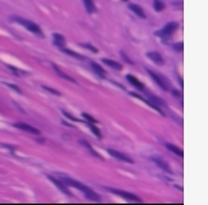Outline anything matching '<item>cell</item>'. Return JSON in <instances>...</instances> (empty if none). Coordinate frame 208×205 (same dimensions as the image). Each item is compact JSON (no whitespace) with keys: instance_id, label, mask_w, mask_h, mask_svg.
Returning a JSON list of instances; mask_svg holds the SVG:
<instances>
[{"instance_id":"6da1fadb","label":"cell","mask_w":208,"mask_h":205,"mask_svg":"<svg viewBox=\"0 0 208 205\" xmlns=\"http://www.w3.org/2000/svg\"><path fill=\"white\" fill-rule=\"evenodd\" d=\"M63 179H64V182H67L66 185H71V187H74V188L80 189L81 192H84V195L87 197L88 200H91V201H100L99 194H96L93 189H90L88 187H86V185H83V184H80V182H77L76 179L67 178V177H63Z\"/></svg>"},{"instance_id":"7a4b0ae2","label":"cell","mask_w":208,"mask_h":205,"mask_svg":"<svg viewBox=\"0 0 208 205\" xmlns=\"http://www.w3.org/2000/svg\"><path fill=\"white\" fill-rule=\"evenodd\" d=\"M11 20H14V22H17V23H20L22 26H24L26 29H29L32 33H34V34H37L38 37H43V32H41V29L36 24V23H33V22H30V20H26V19H22V17H11Z\"/></svg>"},{"instance_id":"3957f363","label":"cell","mask_w":208,"mask_h":205,"mask_svg":"<svg viewBox=\"0 0 208 205\" xmlns=\"http://www.w3.org/2000/svg\"><path fill=\"white\" fill-rule=\"evenodd\" d=\"M178 27V24L175 22H171V23H168V24H165L164 26V29L163 30H160L157 34H158L160 37H163V38H167V37H170L171 34L175 32V29Z\"/></svg>"},{"instance_id":"277c9868","label":"cell","mask_w":208,"mask_h":205,"mask_svg":"<svg viewBox=\"0 0 208 205\" xmlns=\"http://www.w3.org/2000/svg\"><path fill=\"white\" fill-rule=\"evenodd\" d=\"M110 191V192H113V194L118 195V197H123L124 200H130V201H136V202H138L140 201V198H138L137 195L131 194V192H126V191H121V189H115V188H107Z\"/></svg>"},{"instance_id":"5b68a950","label":"cell","mask_w":208,"mask_h":205,"mask_svg":"<svg viewBox=\"0 0 208 205\" xmlns=\"http://www.w3.org/2000/svg\"><path fill=\"white\" fill-rule=\"evenodd\" d=\"M109 154L111 157L117 158V160L123 161V162H130V164H133V162H134L128 155H126V154H123V152H120V151H115V150H113V148H110V150H109Z\"/></svg>"},{"instance_id":"8992f818","label":"cell","mask_w":208,"mask_h":205,"mask_svg":"<svg viewBox=\"0 0 208 205\" xmlns=\"http://www.w3.org/2000/svg\"><path fill=\"white\" fill-rule=\"evenodd\" d=\"M148 74L153 77L154 81H155V83H157V84H158V86L161 87L163 90H168V83L165 81L164 77H161V76H158V74H155V73H154V71H151V70H148Z\"/></svg>"},{"instance_id":"52a82bcc","label":"cell","mask_w":208,"mask_h":205,"mask_svg":"<svg viewBox=\"0 0 208 205\" xmlns=\"http://www.w3.org/2000/svg\"><path fill=\"white\" fill-rule=\"evenodd\" d=\"M47 178L50 179V181H51V182L54 184L56 187H57V188L60 189V191H63V192H64V194L66 195H69V197H70V191H69V188H67L66 187V184H63V181H60V179H56L54 177H51V175H47Z\"/></svg>"},{"instance_id":"ba28073f","label":"cell","mask_w":208,"mask_h":205,"mask_svg":"<svg viewBox=\"0 0 208 205\" xmlns=\"http://www.w3.org/2000/svg\"><path fill=\"white\" fill-rule=\"evenodd\" d=\"M14 127L19 130H23V131H27V133H32V134H40V131H38L37 128H34V127H32V125L29 124H24V123H16L14 124Z\"/></svg>"},{"instance_id":"9c48e42d","label":"cell","mask_w":208,"mask_h":205,"mask_svg":"<svg viewBox=\"0 0 208 205\" xmlns=\"http://www.w3.org/2000/svg\"><path fill=\"white\" fill-rule=\"evenodd\" d=\"M151 160H153V161L155 162V164H157V165H158L160 168H163V170H164L165 173L171 174V168L168 167V164H167V162H165V161H163L161 158H158V157H153Z\"/></svg>"},{"instance_id":"30bf717a","label":"cell","mask_w":208,"mask_h":205,"mask_svg":"<svg viewBox=\"0 0 208 205\" xmlns=\"http://www.w3.org/2000/svg\"><path fill=\"white\" fill-rule=\"evenodd\" d=\"M147 56H148V57H150L151 60H153L155 64H158V66L164 64V59H163V57H161V56H160L158 53H155V51H150V53H148Z\"/></svg>"},{"instance_id":"8fae6325","label":"cell","mask_w":208,"mask_h":205,"mask_svg":"<svg viewBox=\"0 0 208 205\" xmlns=\"http://www.w3.org/2000/svg\"><path fill=\"white\" fill-rule=\"evenodd\" d=\"M53 69H54V70H56V73H57V74H59V76H60L61 78H64V80H67V81H71V83H76L73 77L67 76V74H66V73H64V71H61V69H60V67H59V66L53 64Z\"/></svg>"},{"instance_id":"7c38bea8","label":"cell","mask_w":208,"mask_h":205,"mask_svg":"<svg viewBox=\"0 0 208 205\" xmlns=\"http://www.w3.org/2000/svg\"><path fill=\"white\" fill-rule=\"evenodd\" d=\"M53 37H54L56 46H59L60 49L66 47V41H64V37H63L61 34H59V33H54V34H53Z\"/></svg>"},{"instance_id":"4fadbf2b","label":"cell","mask_w":208,"mask_h":205,"mask_svg":"<svg viewBox=\"0 0 208 205\" xmlns=\"http://www.w3.org/2000/svg\"><path fill=\"white\" fill-rule=\"evenodd\" d=\"M127 80L131 83L134 87H137V88H140V90H144V84H142L141 81H138V78H136L134 76H131V74H128L127 76Z\"/></svg>"},{"instance_id":"5bb4252c","label":"cell","mask_w":208,"mask_h":205,"mask_svg":"<svg viewBox=\"0 0 208 205\" xmlns=\"http://www.w3.org/2000/svg\"><path fill=\"white\" fill-rule=\"evenodd\" d=\"M128 7H130V9H131V10L134 11L137 16H140L141 19H145V13H144V10H142L140 6H137V5H128Z\"/></svg>"},{"instance_id":"9a60e30c","label":"cell","mask_w":208,"mask_h":205,"mask_svg":"<svg viewBox=\"0 0 208 205\" xmlns=\"http://www.w3.org/2000/svg\"><path fill=\"white\" fill-rule=\"evenodd\" d=\"M103 63H104V64H107V66H110V67H113V69H115V70H121V69H123V66H121L120 63L114 61V60L103 59Z\"/></svg>"},{"instance_id":"2e32d148","label":"cell","mask_w":208,"mask_h":205,"mask_svg":"<svg viewBox=\"0 0 208 205\" xmlns=\"http://www.w3.org/2000/svg\"><path fill=\"white\" fill-rule=\"evenodd\" d=\"M165 147H167V148H168V150H170L171 152H174V154H177L178 157H182V155H184V152H182V150H181V148H178V147H175L174 144H170V142H167V144H165Z\"/></svg>"},{"instance_id":"e0dca14e","label":"cell","mask_w":208,"mask_h":205,"mask_svg":"<svg viewBox=\"0 0 208 205\" xmlns=\"http://www.w3.org/2000/svg\"><path fill=\"white\" fill-rule=\"evenodd\" d=\"M91 67H93L94 73H97V74H99L101 78H106V71H104L103 69H101V67L97 64V63H94V61H93V63H91Z\"/></svg>"},{"instance_id":"ac0fdd59","label":"cell","mask_w":208,"mask_h":205,"mask_svg":"<svg viewBox=\"0 0 208 205\" xmlns=\"http://www.w3.org/2000/svg\"><path fill=\"white\" fill-rule=\"evenodd\" d=\"M83 2H84V6H86L88 13H94L96 11V6H94L93 0H83Z\"/></svg>"},{"instance_id":"d6986e66","label":"cell","mask_w":208,"mask_h":205,"mask_svg":"<svg viewBox=\"0 0 208 205\" xmlns=\"http://www.w3.org/2000/svg\"><path fill=\"white\" fill-rule=\"evenodd\" d=\"M63 51H64V53H67L69 54V56H71V57H76L77 60H84V57H83V56H80V54L78 53H76V51H71V50H69V49H66V47H63Z\"/></svg>"},{"instance_id":"ffe728a7","label":"cell","mask_w":208,"mask_h":205,"mask_svg":"<svg viewBox=\"0 0 208 205\" xmlns=\"http://www.w3.org/2000/svg\"><path fill=\"white\" fill-rule=\"evenodd\" d=\"M154 9L157 11H161L164 9V3H163L161 0H154Z\"/></svg>"},{"instance_id":"44dd1931","label":"cell","mask_w":208,"mask_h":205,"mask_svg":"<svg viewBox=\"0 0 208 205\" xmlns=\"http://www.w3.org/2000/svg\"><path fill=\"white\" fill-rule=\"evenodd\" d=\"M88 127H90V130H91V133H94V134L97 135L99 138H101V133H100V130L97 128V127H94L93 123H91V124H88Z\"/></svg>"},{"instance_id":"7402d4cb","label":"cell","mask_w":208,"mask_h":205,"mask_svg":"<svg viewBox=\"0 0 208 205\" xmlns=\"http://www.w3.org/2000/svg\"><path fill=\"white\" fill-rule=\"evenodd\" d=\"M83 118H86L87 121H90V123H93V124H96L97 121H96V118H93L90 114H87V113H83Z\"/></svg>"},{"instance_id":"603a6c76","label":"cell","mask_w":208,"mask_h":205,"mask_svg":"<svg viewBox=\"0 0 208 205\" xmlns=\"http://www.w3.org/2000/svg\"><path fill=\"white\" fill-rule=\"evenodd\" d=\"M43 88L44 90H47L49 93H51V94H54V96H60V93L57 91V90H54V88H50V87H47V86H44Z\"/></svg>"},{"instance_id":"cb8c5ba5","label":"cell","mask_w":208,"mask_h":205,"mask_svg":"<svg viewBox=\"0 0 208 205\" xmlns=\"http://www.w3.org/2000/svg\"><path fill=\"white\" fill-rule=\"evenodd\" d=\"M81 46H84V47H87L88 50H91V51H94V53H97V49H96V47H93L91 44H81Z\"/></svg>"},{"instance_id":"d4e9b609","label":"cell","mask_w":208,"mask_h":205,"mask_svg":"<svg viewBox=\"0 0 208 205\" xmlns=\"http://www.w3.org/2000/svg\"><path fill=\"white\" fill-rule=\"evenodd\" d=\"M7 86L10 87V88H13L14 91H17V93H19V94L22 93V90H20V88H19V87H17V86H13V84H7Z\"/></svg>"},{"instance_id":"484cf974","label":"cell","mask_w":208,"mask_h":205,"mask_svg":"<svg viewBox=\"0 0 208 205\" xmlns=\"http://www.w3.org/2000/svg\"><path fill=\"white\" fill-rule=\"evenodd\" d=\"M121 56L124 57V61H127V63H131V60L128 59V57H127V56H126V54H124V53H121Z\"/></svg>"},{"instance_id":"4316f807","label":"cell","mask_w":208,"mask_h":205,"mask_svg":"<svg viewBox=\"0 0 208 205\" xmlns=\"http://www.w3.org/2000/svg\"><path fill=\"white\" fill-rule=\"evenodd\" d=\"M173 47H175L177 50H181V49H182V44L178 43V44H175V46H173Z\"/></svg>"},{"instance_id":"83f0119b","label":"cell","mask_w":208,"mask_h":205,"mask_svg":"<svg viewBox=\"0 0 208 205\" xmlns=\"http://www.w3.org/2000/svg\"><path fill=\"white\" fill-rule=\"evenodd\" d=\"M124 2H128V0H124Z\"/></svg>"}]
</instances>
